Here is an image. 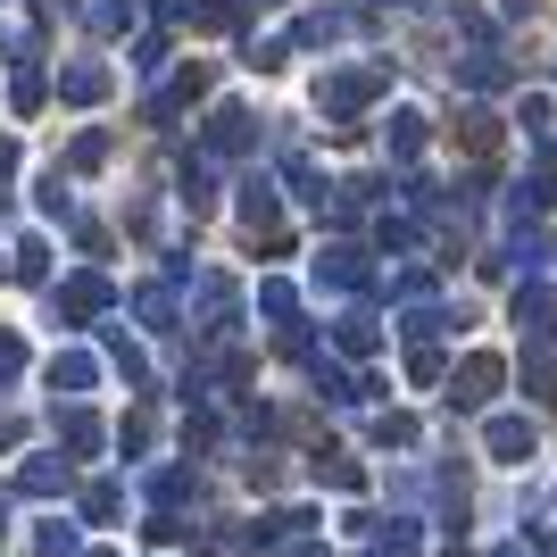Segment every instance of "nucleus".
Masks as SVG:
<instances>
[{
	"label": "nucleus",
	"mask_w": 557,
	"mask_h": 557,
	"mask_svg": "<svg viewBox=\"0 0 557 557\" xmlns=\"http://www.w3.org/2000/svg\"><path fill=\"white\" fill-rule=\"evenodd\" d=\"M349 25H358V17H342V9H308V17L292 25V50H333Z\"/></svg>",
	"instance_id": "obj_12"
},
{
	"label": "nucleus",
	"mask_w": 557,
	"mask_h": 557,
	"mask_svg": "<svg viewBox=\"0 0 557 557\" xmlns=\"http://www.w3.org/2000/svg\"><path fill=\"white\" fill-rule=\"evenodd\" d=\"M442 325H449V308H408V325H399V333H408V342H433Z\"/></svg>",
	"instance_id": "obj_34"
},
{
	"label": "nucleus",
	"mask_w": 557,
	"mask_h": 557,
	"mask_svg": "<svg viewBox=\"0 0 557 557\" xmlns=\"http://www.w3.org/2000/svg\"><path fill=\"white\" fill-rule=\"evenodd\" d=\"M191 317H200L209 342H233V325H242V292H233L225 275H191Z\"/></svg>",
	"instance_id": "obj_4"
},
{
	"label": "nucleus",
	"mask_w": 557,
	"mask_h": 557,
	"mask_svg": "<svg viewBox=\"0 0 557 557\" xmlns=\"http://www.w3.org/2000/svg\"><path fill=\"white\" fill-rule=\"evenodd\" d=\"M317 283H333V292H367V283H374V267H367V250L333 242V250L317 258Z\"/></svg>",
	"instance_id": "obj_10"
},
{
	"label": "nucleus",
	"mask_w": 557,
	"mask_h": 557,
	"mask_svg": "<svg viewBox=\"0 0 557 557\" xmlns=\"http://www.w3.org/2000/svg\"><path fill=\"white\" fill-rule=\"evenodd\" d=\"M17 374H25V342H17V333H0V383H17Z\"/></svg>",
	"instance_id": "obj_37"
},
{
	"label": "nucleus",
	"mask_w": 557,
	"mask_h": 557,
	"mask_svg": "<svg viewBox=\"0 0 557 557\" xmlns=\"http://www.w3.org/2000/svg\"><path fill=\"white\" fill-rule=\"evenodd\" d=\"M233 191H242V200H233V216H242L250 233H267V242H275V233H283V184H275V175H242Z\"/></svg>",
	"instance_id": "obj_5"
},
{
	"label": "nucleus",
	"mask_w": 557,
	"mask_h": 557,
	"mask_svg": "<svg viewBox=\"0 0 557 557\" xmlns=\"http://www.w3.org/2000/svg\"><path fill=\"white\" fill-rule=\"evenodd\" d=\"M116 508H125V491H116V483H84V516H92V524H109Z\"/></svg>",
	"instance_id": "obj_32"
},
{
	"label": "nucleus",
	"mask_w": 557,
	"mask_h": 557,
	"mask_svg": "<svg viewBox=\"0 0 557 557\" xmlns=\"http://www.w3.org/2000/svg\"><path fill=\"white\" fill-rule=\"evenodd\" d=\"M458 125H466V150H474V159H491V150H499V116H491V109H466Z\"/></svg>",
	"instance_id": "obj_26"
},
{
	"label": "nucleus",
	"mask_w": 557,
	"mask_h": 557,
	"mask_svg": "<svg viewBox=\"0 0 557 557\" xmlns=\"http://www.w3.org/2000/svg\"><path fill=\"white\" fill-rule=\"evenodd\" d=\"M374 242H383V250H417V225H408V216H383V225H374Z\"/></svg>",
	"instance_id": "obj_36"
},
{
	"label": "nucleus",
	"mask_w": 557,
	"mask_h": 557,
	"mask_svg": "<svg viewBox=\"0 0 557 557\" xmlns=\"http://www.w3.org/2000/svg\"><path fill=\"white\" fill-rule=\"evenodd\" d=\"M134 317L150 333H175L184 325V300H175V283H150V292H134Z\"/></svg>",
	"instance_id": "obj_13"
},
{
	"label": "nucleus",
	"mask_w": 557,
	"mask_h": 557,
	"mask_svg": "<svg viewBox=\"0 0 557 557\" xmlns=\"http://www.w3.org/2000/svg\"><path fill=\"white\" fill-rule=\"evenodd\" d=\"M283 184H292V191H300V200H308V209H325V175H317V166H308V159H283Z\"/></svg>",
	"instance_id": "obj_25"
},
{
	"label": "nucleus",
	"mask_w": 557,
	"mask_h": 557,
	"mask_svg": "<svg viewBox=\"0 0 557 557\" xmlns=\"http://www.w3.org/2000/svg\"><path fill=\"white\" fill-rule=\"evenodd\" d=\"M383 141H392V159H417V150H424V116H417V109H399L392 125H383Z\"/></svg>",
	"instance_id": "obj_22"
},
{
	"label": "nucleus",
	"mask_w": 557,
	"mask_h": 557,
	"mask_svg": "<svg viewBox=\"0 0 557 557\" xmlns=\"http://www.w3.org/2000/svg\"><path fill=\"white\" fill-rule=\"evenodd\" d=\"M17 491H25V499H59V491H67V458H25Z\"/></svg>",
	"instance_id": "obj_15"
},
{
	"label": "nucleus",
	"mask_w": 557,
	"mask_h": 557,
	"mask_svg": "<svg viewBox=\"0 0 557 557\" xmlns=\"http://www.w3.org/2000/svg\"><path fill=\"white\" fill-rule=\"evenodd\" d=\"M242 9H250V0H200V9H191V25H200V34H233V25H242Z\"/></svg>",
	"instance_id": "obj_27"
},
{
	"label": "nucleus",
	"mask_w": 557,
	"mask_h": 557,
	"mask_svg": "<svg viewBox=\"0 0 557 557\" xmlns=\"http://www.w3.org/2000/svg\"><path fill=\"white\" fill-rule=\"evenodd\" d=\"M100 383V367H92V349H59V358H50V392H92Z\"/></svg>",
	"instance_id": "obj_14"
},
{
	"label": "nucleus",
	"mask_w": 557,
	"mask_h": 557,
	"mask_svg": "<svg viewBox=\"0 0 557 557\" xmlns=\"http://www.w3.org/2000/svg\"><path fill=\"white\" fill-rule=\"evenodd\" d=\"M9 275H17V283H50V242H42V233L9 242Z\"/></svg>",
	"instance_id": "obj_16"
},
{
	"label": "nucleus",
	"mask_w": 557,
	"mask_h": 557,
	"mask_svg": "<svg viewBox=\"0 0 557 557\" xmlns=\"http://www.w3.org/2000/svg\"><path fill=\"white\" fill-rule=\"evenodd\" d=\"M141 491H150V499H191V474H184V466H150V483H141Z\"/></svg>",
	"instance_id": "obj_31"
},
{
	"label": "nucleus",
	"mask_w": 557,
	"mask_h": 557,
	"mask_svg": "<svg viewBox=\"0 0 557 557\" xmlns=\"http://www.w3.org/2000/svg\"><path fill=\"white\" fill-rule=\"evenodd\" d=\"M258 134H267V116H250L242 100H216L209 125H200V150H209V159H250Z\"/></svg>",
	"instance_id": "obj_2"
},
{
	"label": "nucleus",
	"mask_w": 557,
	"mask_h": 557,
	"mask_svg": "<svg viewBox=\"0 0 557 557\" xmlns=\"http://www.w3.org/2000/svg\"><path fill=\"white\" fill-rule=\"evenodd\" d=\"M333 342H342L349 358H367V349L383 342V333H374V308H342V317H333Z\"/></svg>",
	"instance_id": "obj_17"
},
{
	"label": "nucleus",
	"mask_w": 557,
	"mask_h": 557,
	"mask_svg": "<svg viewBox=\"0 0 557 557\" xmlns=\"http://www.w3.org/2000/svg\"><path fill=\"white\" fill-rule=\"evenodd\" d=\"M283 557H325V541H292V549H283Z\"/></svg>",
	"instance_id": "obj_41"
},
{
	"label": "nucleus",
	"mask_w": 557,
	"mask_h": 557,
	"mask_svg": "<svg viewBox=\"0 0 557 557\" xmlns=\"http://www.w3.org/2000/svg\"><path fill=\"white\" fill-rule=\"evenodd\" d=\"M34 200H42V216H75V191H67V175H42V191H34Z\"/></svg>",
	"instance_id": "obj_33"
},
{
	"label": "nucleus",
	"mask_w": 557,
	"mask_h": 557,
	"mask_svg": "<svg viewBox=\"0 0 557 557\" xmlns=\"http://www.w3.org/2000/svg\"><path fill=\"white\" fill-rule=\"evenodd\" d=\"M109 308H116V283L100 275V267L50 283V317H59V325H84V317H109Z\"/></svg>",
	"instance_id": "obj_3"
},
{
	"label": "nucleus",
	"mask_w": 557,
	"mask_h": 557,
	"mask_svg": "<svg viewBox=\"0 0 557 557\" xmlns=\"http://www.w3.org/2000/svg\"><path fill=\"white\" fill-rule=\"evenodd\" d=\"M166 67V34H141L134 42V75H159Z\"/></svg>",
	"instance_id": "obj_35"
},
{
	"label": "nucleus",
	"mask_w": 557,
	"mask_h": 557,
	"mask_svg": "<svg viewBox=\"0 0 557 557\" xmlns=\"http://www.w3.org/2000/svg\"><path fill=\"white\" fill-rule=\"evenodd\" d=\"M75 17L92 25V34H125V25L141 17V0H84V9H75Z\"/></svg>",
	"instance_id": "obj_18"
},
{
	"label": "nucleus",
	"mask_w": 557,
	"mask_h": 557,
	"mask_svg": "<svg viewBox=\"0 0 557 557\" xmlns=\"http://www.w3.org/2000/svg\"><path fill=\"white\" fill-rule=\"evenodd\" d=\"M258 308H267L275 325H292V317H300V292H292L283 275H267V283H258Z\"/></svg>",
	"instance_id": "obj_24"
},
{
	"label": "nucleus",
	"mask_w": 557,
	"mask_h": 557,
	"mask_svg": "<svg viewBox=\"0 0 557 557\" xmlns=\"http://www.w3.org/2000/svg\"><path fill=\"white\" fill-rule=\"evenodd\" d=\"M0 275H9V250H0Z\"/></svg>",
	"instance_id": "obj_42"
},
{
	"label": "nucleus",
	"mask_w": 557,
	"mask_h": 557,
	"mask_svg": "<svg viewBox=\"0 0 557 557\" xmlns=\"http://www.w3.org/2000/svg\"><path fill=\"white\" fill-rule=\"evenodd\" d=\"M17 442H25V424L9 417V408H0V449H17Z\"/></svg>",
	"instance_id": "obj_39"
},
{
	"label": "nucleus",
	"mask_w": 557,
	"mask_h": 557,
	"mask_svg": "<svg viewBox=\"0 0 557 557\" xmlns=\"http://www.w3.org/2000/svg\"><path fill=\"white\" fill-rule=\"evenodd\" d=\"M84 557H109V549H84Z\"/></svg>",
	"instance_id": "obj_43"
},
{
	"label": "nucleus",
	"mask_w": 557,
	"mask_h": 557,
	"mask_svg": "<svg viewBox=\"0 0 557 557\" xmlns=\"http://www.w3.org/2000/svg\"><path fill=\"white\" fill-rule=\"evenodd\" d=\"M0 42H9V25H0Z\"/></svg>",
	"instance_id": "obj_44"
},
{
	"label": "nucleus",
	"mask_w": 557,
	"mask_h": 557,
	"mask_svg": "<svg viewBox=\"0 0 557 557\" xmlns=\"http://www.w3.org/2000/svg\"><path fill=\"white\" fill-rule=\"evenodd\" d=\"M9 175H17V141L0 134V184H9Z\"/></svg>",
	"instance_id": "obj_40"
},
{
	"label": "nucleus",
	"mask_w": 557,
	"mask_h": 557,
	"mask_svg": "<svg viewBox=\"0 0 557 557\" xmlns=\"http://www.w3.org/2000/svg\"><path fill=\"white\" fill-rule=\"evenodd\" d=\"M408 9H417V0H408Z\"/></svg>",
	"instance_id": "obj_45"
},
{
	"label": "nucleus",
	"mask_w": 557,
	"mask_h": 557,
	"mask_svg": "<svg viewBox=\"0 0 557 557\" xmlns=\"http://www.w3.org/2000/svg\"><path fill=\"white\" fill-rule=\"evenodd\" d=\"M175 200H184L191 216L216 209V166H209V150H200V159H175Z\"/></svg>",
	"instance_id": "obj_9"
},
{
	"label": "nucleus",
	"mask_w": 557,
	"mask_h": 557,
	"mask_svg": "<svg viewBox=\"0 0 557 557\" xmlns=\"http://www.w3.org/2000/svg\"><path fill=\"white\" fill-rule=\"evenodd\" d=\"M42 100H50V75H42V59H34V67H17V84H9V109L34 116Z\"/></svg>",
	"instance_id": "obj_20"
},
{
	"label": "nucleus",
	"mask_w": 557,
	"mask_h": 557,
	"mask_svg": "<svg viewBox=\"0 0 557 557\" xmlns=\"http://www.w3.org/2000/svg\"><path fill=\"white\" fill-rule=\"evenodd\" d=\"M458 75L474 84V92H499V84H508V67H499V50H474V59H458Z\"/></svg>",
	"instance_id": "obj_23"
},
{
	"label": "nucleus",
	"mask_w": 557,
	"mask_h": 557,
	"mask_svg": "<svg viewBox=\"0 0 557 557\" xmlns=\"http://www.w3.org/2000/svg\"><path fill=\"white\" fill-rule=\"evenodd\" d=\"M100 342H109V358H116L125 383H150V358H141V342H125V325H100Z\"/></svg>",
	"instance_id": "obj_19"
},
{
	"label": "nucleus",
	"mask_w": 557,
	"mask_h": 557,
	"mask_svg": "<svg viewBox=\"0 0 557 557\" xmlns=\"http://www.w3.org/2000/svg\"><path fill=\"white\" fill-rule=\"evenodd\" d=\"M417 524H408V516H399V524H374V557H417Z\"/></svg>",
	"instance_id": "obj_29"
},
{
	"label": "nucleus",
	"mask_w": 557,
	"mask_h": 557,
	"mask_svg": "<svg viewBox=\"0 0 557 557\" xmlns=\"http://www.w3.org/2000/svg\"><path fill=\"white\" fill-rule=\"evenodd\" d=\"M100 159H109V134H100V125H84V134L67 141V166H75V175H92Z\"/></svg>",
	"instance_id": "obj_28"
},
{
	"label": "nucleus",
	"mask_w": 557,
	"mask_h": 557,
	"mask_svg": "<svg viewBox=\"0 0 557 557\" xmlns=\"http://www.w3.org/2000/svg\"><path fill=\"white\" fill-rule=\"evenodd\" d=\"M374 92H392V59H367V67H325L317 109H325V116H358Z\"/></svg>",
	"instance_id": "obj_1"
},
{
	"label": "nucleus",
	"mask_w": 557,
	"mask_h": 557,
	"mask_svg": "<svg viewBox=\"0 0 557 557\" xmlns=\"http://www.w3.org/2000/svg\"><path fill=\"white\" fill-rule=\"evenodd\" d=\"M317 483H333V491H358L367 474H358V466H349L342 449H317Z\"/></svg>",
	"instance_id": "obj_30"
},
{
	"label": "nucleus",
	"mask_w": 557,
	"mask_h": 557,
	"mask_svg": "<svg viewBox=\"0 0 557 557\" xmlns=\"http://www.w3.org/2000/svg\"><path fill=\"white\" fill-rule=\"evenodd\" d=\"M150 9H159V17L175 25V17H191V9H200V0H150Z\"/></svg>",
	"instance_id": "obj_38"
},
{
	"label": "nucleus",
	"mask_w": 557,
	"mask_h": 557,
	"mask_svg": "<svg viewBox=\"0 0 557 557\" xmlns=\"http://www.w3.org/2000/svg\"><path fill=\"white\" fill-rule=\"evenodd\" d=\"M59 100H67V109H100V100H109V67H100V59H67V67H59Z\"/></svg>",
	"instance_id": "obj_7"
},
{
	"label": "nucleus",
	"mask_w": 557,
	"mask_h": 557,
	"mask_svg": "<svg viewBox=\"0 0 557 557\" xmlns=\"http://www.w3.org/2000/svg\"><path fill=\"white\" fill-rule=\"evenodd\" d=\"M491 449H499V458H533V424L524 417H491Z\"/></svg>",
	"instance_id": "obj_21"
},
{
	"label": "nucleus",
	"mask_w": 557,
	"mask_h": 557,
	"mask_svg": "<svg viewBox=\"0 0 557 557\" xmlns=\"http://www.w3.org/2000/svg\"><path fill=\"white\" fill-rule=\"evenodd\" d=\"M50 424H59V442H67L75 458H92V449L109 442V424H100L92 408H84V399H67V408H59V417H50Z\"/></svg>",
	"instance_id": "obj_11"
},
{
	"label": "nucleus",
	"mask_w": 557,
	"mask_h": 557,
	"mask_svg": "<svg viewBox=\"0 0 557 557\" xmlns=\"http://www.w3.org/2000/svg\"><path fill=\"white\" fill-rule=\"evenodd\" d=\"M200 92H209V67L191 59V67L175 75L166 92H150V109H141V116H150V125H175V116H184V109H191V100H200Z\"/></svg>",
	"instance_id": "obj_6"
},
{
	"label": "nucleus",
	"mask_w": 557,
	"mask_h": 557,
	"mask_svg": "<svg viewBox=\"0 0 557 557\" xmlns=\"http://www.w3.org/2000/svg\"><path fill=\"white\" fill-rule=\"evenodd\" d=\"M491 392H499V358H458L449 399H458V408H491Z\"/></svg>",
	"instance_id": "obj_8"
}]
</instances>
